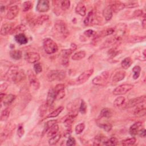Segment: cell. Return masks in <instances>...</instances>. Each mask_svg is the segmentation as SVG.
<instances>
[{"instance_id":"484cf974","label":"cell","mask_w":146,"mask_h":146,"mask_svg":"<svg viewBox=\"0 0 146 146\" xmlns=\"http://www.w3.org/2000/svg\"><path fill=\"white\" fill-rule=\"evenodd\" d=\"M16 98V96L13 94H9L6 95L5 98L3 100V103L4 106H8L10 105Z\"/></svg>"},{"instance_id":"277c9868","label":"cell","mask_w":146,"mask_h":146,"mask_svg":"<svg viewBox=\"0 0 146 146\" xmlns=\"http://www.w3.org/2000/svg\"><path fill=\"white\" fill-rule=\"evenodd\" d=\"M54 28L55 30L61 35L67 37L69 34L66 24L62 20H58L54 24Z\"/></svg>"},{"instance_id":"8d00e7d4","label":"cell","mask_w":146,"mask_h":146,"mask_svg":"<svg viewBox=\"0 0 146 146\" xmlns=\"http://www.w3.org/2000/svg\"><path fill=\"white\" fill-rule=\"evenodd\" d=\"M61 137V135L60 134H56L54 136L50 137L49 140V144L50 145H55L60 140Z\"/></svg>"},{"instance_id":"ac0fdd59","label":"cell","mask_w":146,"mask_h":146,"mask_svg":"<svg viewBox=\"0 0 146 146\" xmlns=\"http://www.w3.org/2000/svg\"><path fill=\"white\" fill-rule=\"evenodd\" d=\"M136 108L133 111V114L137 116H144L145 114V102L140 103L136 106Z\"/></svg>"},{"instance_id":"91938a15","label":"cell","mask_w":146,"mask_h":146,"mask_svg":"<svg viewBox=\"0 0 146 146\" xmlns=\"http://www.w3.org/2000/svg\"><path fill=\"white\" fill-rule=\"evenodd\" d=\"M108 53H110V55L111 56H112V57H114L118 54V52H117V50L116 49V48H113V49H111Z\"/></svg>"},{"instance_id":"74e56055","label":"cell","mask_w":146,"mask_h":146,"mask_svg":"<svg viewBox=\"0 0 146 146\" xmlns=\"http://www.w3.org/2000/svg\"><path fill=\"white\" fill-rule=\"evenodd\" d=\"M11 110L9 108H7L2 111L1 113V121H5L7 120L10 115Z\"/></svg>"},{"instance_id":"1f68e13d","label":"cell","mask_w":146,"mask_h":146,"mask_svg":"<svg viewBox=\"0 0 146 146\" xmlns=\"http://www.w3.org/2000/svg\"><path fill=\"white\" fill-rule=\"evenodd\" d=\"M10 55L15 60H20L22 58V52L18 50H12L10 52Z\"/></svg>"},{"instance_id":"f907efd6","label":"cell","mask_w":146,"mask_h":146,"mask_svg":"<svg viewBox=\"0 0 146 146\" xmlns=\"http://www.w3.org/2000/svg\"><path fill=\"white\" fill-rule=\"evenodd\" d=\"M49 106L46 104V103L45 104H43L40 107V115L41 117L44 116L47 112V110H48V107Z\"/></svg>"},{"instance_id":"d6986e66","label":"cell","mask_w":146,"mask_h":146,"mask_svg":"<svg viewBox=\"0 0 146 146\" xmlns=\"http://www.w3.org/2000/svg\"><path fill=\"white\" fill-rule=\"evenodd\" d=\"M95 13L94 11H90L89 14L87 15V17L84 20V24L86 26H89L92 24H94L95 20Z\"/></svg>"},{"instance_id":"be15d7a7","label":"cell","mask_w":146,"mask_h":146,"mask_svg":"<svg viewBox=\"0 0 146 146\" xmlns=\"http://www.w3.org/2000/svg\"><path fill=\"white\" fill-rule=\"evenodd\" d=\"M5 8H6V7L4 6V5H1V12H5Z\"/></svg>"},{"instance_id":"c3c4849f","label":"cell","mask_w":146,"mask_h":146,"mask_svg":"<svg viewBox=\"0 0 146 146\" xmlns=\"http://www.w3.org/2000/svg\"><path fill=\"white\" fill-rule=\"evenodd\" d=\"M33 7V4L30 1H25L23 3L22 10L24 12H28Z\"/></svg>"},{"instance_id":"f35d334b","label":"cell","mask_w":146,"mask_h":146,"mask_svg":"<svg viewBox=\"0 0 146 146\" xmlns=\"http://www.w3.org/2000/svg\"><path fill=\"white\" fill-rule=\"evenodd\" d=\"M136 141V138L134 137H132L131 138H129V139H127L122 140V144L123 145H125V146L132 145L135 143Z\"/></svg>"},{"instance_id":"9f6ffc18","label":"cell","mask_w":146,"mask_h":146,"mask_svg":"<svg viewBox=\"0 0 146 146\" xmlns=\"http://www.w3.org/2000/svg\"><path fill=\"white\" fill-rule=\"evenodd\" d=\"M143 11L141 10H136L133 13V16L134 17H140L143 15Z\"/></svg>"},{"instance_id":"ab89813d","label":"cell","mask_w":146,"mask_h":146,"mask_svg":"<svg viewBox=\"0 0 146 146\" xmlns=\"http://www.w3.org/2000/svg\"><path fill=\"white\" fill-rule=\"evenodd\" d=\"M103 144L106 145H116L118 144V140L116 137H111L107 139L103 143Z\"/></svg>"},{"instance_id":"db71d44e","label":"cell","mask_w":146,"mask_h":146,"mask_svg":"<svg viewBox=\"0 0 146 146\" xmlns=\"http://www.w3.org/2000/svg\"><path fill=\"white\" fill-rule=\"evenodd\" d=\"M25 133V130L24 128V127L22 125H20L18 128V131H17V134L20 137H21Z\"/></svg>"},{"instance_id":"11a10c76","label":"cell","mask_w":146,"mask_h":146,"mask_svg":"<svg viewBox=\"0 0 146 146\" xmlns=\"http://www.w3.org/2000/svg\"><path fill=\"white\" fill-rule=\"evenodd\" d=\"M138 7V4L137 3H129L127 4H125V8H135Z\"/></svg>"},{"instance_id":"6f0895ef","label":"cell","mask_w":146,"mask_h":146,"mask_svg":"<svg viewBox=\"0 0 146 146\" xmlns=\"http://www.w3.org/2000/svg\"><path fill=\"white\" fill-rule=\"evenodd\" d=\"M145 129L144 128H141L139 131L138 132V133L139 135V136L141 137H145Z\"/></svg>"},{"instance_id":"30bf717a","label":"cell","mask_w":146,"mask_h":146,"mask_svg":"<svg viewBox=\"0 0 146 146\" xmlns=\"http://www.w3.org/2000/svg\"><path fill=\"white\" fill-rule=\"evenodd\" d=\"M50 9L49 1L48 0H40L38 1L36 9L40 13H45Z\"/></svg>"},{"instance_id":"9c48e42d","label":"cell","mask_w":146,"mask_h":146,"mask_svg":"<svg viewBox=\"0 0 146 146\" xmlns=\"http://www.w3.org/2000/svg\"><path fill=\"white\" fill-rule=\"evenodd\" d=\"M28 77L30 85L34 90H38L40 87V82L35 74L31 70L28 71Z\"/></svg>"},{"instance_id":"f5cc1de1","label":"cell","mask_w":146,"mask_h":146,"mask_svg":"<svg viewBox=\"0 0 146 146\" xmlns=\"http://www.w3.org/2000/svg\"><path fill=\"white\" fill-rule=\"evenodd\" d=\"M76 144V140L74 137L69 136L67 141H66V145H74Z\"/></svg>"},{"instance_id":"d4e9b609","label":"cell","mask_w":146,"mask_h":146,"mask_svg":"<svg viewBox=\"0 0 146 146\" xmlns=\"http://www.w3.org/2000/svg\"><path fill=\"white\" fill-rule=\"evenodd\" d=\"M49 19V17L48 15H42L40 17H38L37 19L34 20L32 22V24L34 26H37V25H41L43 24L45 22L48 21Z\"/></svg>"},{"instance_id":"6da1fadb","label":"cell","mask_w":146,"mask_h":146,"mask_svg":"<svg viewBox=\"0 0 146 146\" xmlns=\"http://www.w3.org/2000/svg\"><path fill=\"white\" fill-rule=\"evenodd\" d=\"M43 47L45 52L48 54H54L58 50L57 44L51 38H46L44 40Z\"/></svg>"},{"instance_id":"e575fe53","label":"cell","mask_w":146,"mask_h":146,"mask_svg":"<svg viewBox=\"0 0 146 146\" xmlns=\"http://www.w3.org/2000/svg\"><path fill=\"white\" fill-rule=\"evenodd\" d=\"M145 39V36H131L129 37L128 41L131 43H137L140 42L144 41Z\"/></svg>"},{"instance_id":"7bdbcfd3","label":"cell","mask_w":146,"mask_h":146,"mask_svg":"<svg viewBox=\"0 0 146 146\" xmlns=\"http://www.w3.org/2000/svg\"><path fill=\"white\" fill-rule=\"evenodd\" d=\"M26 30V27L24 25H20L13 29L11 34H16V33H22L21 32H24Z\"/></svg>"},{"instance_id":"5b68a950","label":"cell","mask_w":146,"mask_h":146,"mask_svg":"<svg viewBox=\"0 0 146 146\" xmlns=\"http://www.w3.org/2000/svg\"><path fill=\"white\" fill-rule=\"evenodd\" d=\"M108 77V71H103L99 75L93 79L92 83L97 86H104L107 83Z\"/></svg>"},{"instance_id":"ba28073f","label":"cell","mask_w":146,"mask_h":146,"mask_svg":"<svg viewBox=\"0 0 146 146\" xmlns=\"http://www.w3.org/2000/svg\"><path fill=\"white\" fill-rule=\"evenodd\" d=\"M94 73L93 69H89L83 72L77 79L76 83L77 85H81L85 83Z\"/></svg>"},{"instance_id":"94428289","label":"cell","mask_w":146,"mask_h":146,"mask_svg":"<svg viewBox=\"0 0 146 146\" xmlns=\"http://www.w3.org/2000/svg\"><path fill=\"white\" fill-rule=\"evenodd\" d=\"M142 26L144 29L145 28V26H146V20H145V16L144 17V19L142 21Z\"/></svg>"},{"instance_id":"836d02e7","label":"cell","mask_w":146,"mask_h":146,"mask_svg":"<svg viewBox=\"0 0 146 146\" xmlns=\"http://www.w3.org/2000/svg\"><path fill=\"white\" fill-rule=\"evenodd\" d=\"M125 98L123 96H118V98H116L114 102V105L116 107H120L122 106H123L124 103H125Z\"/></svg>"},{"instance_id":"4dcf8cb0","label":"cell","mask_w":146,"mask_h":146,"mask_svg":"<svg viewBox=\"0 0 146 146\" xmlns=\"http://www.w3.org/2000/svg\"><path fill=\"white\" fill-rule=\"evenodd\" d=\"M64 107L62 106H60L58 108H57V109H55V110H54L53 112H52L50 114H49L47 116V118H55L57 116H58L61 112L63 110Z\"/></svg>"},{"instance_id":"6125c7cd","label":"cell","mask_w":146,"mask_h":146,"mask_svg":"<svg viewBox=\"0 0 146 146\" xmlns=\"http://www.w3.org/2000/svg\"><path fill=\"white\" fill-rule=\"evenodd\" d=\"M5 95H6V94H5L2 93V92L1 93V94H0V100H1V102H3V100L4 98H5Z\"/></svg>"},{"instance_id":"7c38bea8","label":"cell","mask_w":146,"mask_h":146,"mask_svg":"<svg viewBox=\"0 0 146 146\" xmlns=\"http://www.w3.org/2000/svg\"><path fill=\"white\" fill-rule=\"evenodd\" d=\"M25 59L30 63H36L40 59V55L36 52H29L25 55Z\"/></svg>"},{"instance_id":"9a60e30c","label":"cell","mask_w":146,"mask_h":146,"mask_svg":"<svg viewBox=\"0 0 146 146\" xmlns=\"http://www.w3.org/2000/svg\"><path fill=\"white\" fill-rule=\"evenodd\" d=\"M56 99V93L54 91V89H50L46 99V104L49 107L52 106Z\"/></svg>"},{"instance_id":"8fae6325","label":"cell","mask_w":146,"mask_h":146,"mask_svg":"<svg viewBox=\"0 0 146 146\" xmlns=\"http://www.w3.org/2000/svg\"><path fill=\"white\" fill-rule=\"evenodd\" d=\"M122 38L114 36L113 37L108 38L102 45V48H107L112 46H114L120 42Z\"/></svg>"},{"instance_id":"44dd1931","label":"cell","mask_w":146,"mask_h":146,"mask_svg":"<svg viewBox=\"0 0 146 146\" xmlns=\"http://www.w3.org/2000/svg\"><path fill=\"white\" fill-rule=\"evenodd\" d=\"M110 7L113 12L118 13L125 8V4H123L121 2L117 1L110 5Z\"/></svg>"},{"instance_id":"2e32d148","label":"cell","mask_w":146,"mask_h":146,"mask_svg":"<svg viewBox=\"0 0 146 146\" xmlns=\"http://www.w3.org/2000/svg\"><path fill=\"white\" fill-rule=\"evenodd\" d=\"M142 123L141 122H136L133 123L129 128V132L132 136L136 135L139 130L141 128Z\"/></svg>"},{"instance_id":"d590c367","label":"cell","mask_w":146,"mask_h":146,"mask_svg":"<svg viewBox=\"0 0 146 146\" xmlns=\"http://www.w3.org/2000/svg\"><path fill=\"white\" fill-rule=\"evenodd\" d=\"M57 123V120H50L48 121L45 125L44 129L43 131V133H45V132H47L49 129L54 125L56 124Z\"/></svg>"},{"instance_id":"816d5d0a","label":"cell","mask_w":146,"mask_h":146,"mask_svg":"<svg viewBox=\"0 0 146 146\" xmlns=\"http://www.w3.org/2000/svg\"><path fill=\"white\" fill-rule=\"evenodd\" d=\"M34 69L36 74H40L42 71V67L40 63H36L34 65Z\"/></svg>"},{"instance_id":"8992f818","label":"cell","mask_w":146,"mask_h":146,"mask_svg":"<svg viewBox=\"0 0 146 146\" xmlns=\"http://www.w3.org/2000/svg\"><path fill=\"white\" fill-rule=\"evenodd\" d=\"M133 87V85L131 84H123L116 87L113 91V94L115 95H124Z\"/></svg>"},{"instance_id":"4316f807","label":"cell","mask_w":146,"mask_h":146,"mask_svg":"<svg viewBox=\"0 0 146 146\" xmlns=\"http://www.w3.org/2000/svg\"><path fill=\"white\" fill-rule=\"evenodd\" d=\"M132 64V60L130 57L125 58L121 62L122 67L124 69H128Z\"/></svg>"},{"instance_id":"52a82bcc","label":"cell","mask_w":146,"mask_h":146,"mask_svg":"<svg viewBox=\"0 0 146 146\" xmlns=\"http://www.w3.org/2000/svg\"><path fill=\"white\" fill-rule=\"evenodd\" d=\"M146 97L145 95H142L139 97H136L135 98H132L129 99L126 104H125V108H129L133 107H135L136 106L145 102Z\"/></svg>"},{"instance_id":"e7e4bbea","label":"cell","mask_w":146,"mask_h":146,"mask_svg":"<svg viewBox=\"0 0 146 146\" xmlns=\"http://www.w3.org/2000/svg\"><path fill=\"white\" fill-rule=\"evenodd\" d=\"M145 51H146V50H145V49H144V51H143V56H144V58H145V56H146V55H145Z\"/></svg>"},{"instance_id":"5bb4252c","label":"cell","mask_w":146,"mask_h":146,"mask_svg":"<svg viewBox=\"0 0 146 146\" xmlns=\"http://www.w3.org/2000/svg\"><path fill=\"white\" fill-rule=\"evenodd\" d=\"M65 86L62 83H59L56 85V86L54 88V91L56 93L57 99H62L65 96Z\"/></svg>"},{"instance_id":"cb8c5ba5","label":"cell","mask_w":146,"mask_h":146,"mask_svg":"<svg viewBox=\"0 0 146 146\" xmlns=\"http://www.w3.org/2000/svg\"><path fill=\"white\" fill-rule=\"evenodd\" d=\"M113 15V12L110 5L107 6L103 11V16L106 21H110Z\"/></svg>"},{"instance_id":"7a4b0ae2","label":"cell","mask_w":146,"mask_h":146,"mask_svg":"<svg viewBox=\"0 0 146 146\" xmlns=\"http://www.w3.org/2000/svg\"><path fill=\"white\" fill-rule=\"evenodd\" d=\"M66 71L62 70H55L50 71L47 75L49 81L53 82L54 81H62L66 77Z\"/></svg>"},{"instance_id":"60d3db41","label":"cell","mask_w":146,"mask_h":146,"mask_svg":"<svg viewBox=\"0 0 146 146\" xmlns=\"http://www.w3.org/2000/svg\"><path fill=\"white\" fill-rule=\"evenodd\" d=\"M106 140V137L104 136H102L101 135L96 136L95 137V140H94L93 144L94 145H100L102 144V143H103Z\"/></svg>"},{"instance_id":"83f0119b","label":"cell","mask_w":146,"mask_h":146,"mask_svg":"<svg viewBox=\"0 0 146 146\" xmlns=\"http://www.w3.org/2000/svg\"><path fill=\"white\" fill-rule=\"evenodd\" d=\"M86 52L85 51H79L74 53L72 56V59L74 61H79L83 59L86 57Z\"/></svg>"},{"instance_id":"f1b7e54d","label":"cell","mask_w":146,"mask_h":146,"mask_svg":"<svg viewBox=\"0 0 146 146\" xmlns=\"http://www.w3.org/2000/svg\"><path fill=\"white\" fill-rule=\"evenodd\" d=\"M75 117L71 115H69L64 120L63 122V123H64V125L66 127H67V128H71V126H72V124H73V123L74 122V118Z\"/></svg>"},{"instance_id":"d6a6232c","label":"cell","mask_w":146,"mask_h":146,"mask_svg":"<svg viewBox=\"0 0 146 146\" xmlns=\"http://www.w3.org/2000/svg\"><path fill=\"white\" fill-rule=\"evenodd\" d=\"M59 131V126L58 124H55L53 126H52L49 129L48 132V137H52L56 135Z\"/></svg>"},{"instance_id":"e0dca14e","label":"cell","mask_w":146,"mask_h":146,"mask_svg":"<svg viewBox=\"0 0 146 146\" xmlns=\"http://www.w3.org/2000/svg\"><path fill=\"white\" fill-rule=\"evenodd\" d=\"M13 30V24L12 23H6L4 24L1 29V34L3 36H7L11 33Z\"/></svg>"},{"instance_id":"4fadbf2b","label":"cell","mask_w":146,"mask_h":146,"mask_svg":"<svg viewBox=\"0 0 146 146\" xmlns=\"http://www.w3.org/2000/svg\"><path fill=\"white\" fill-rule=\"evenodd\" d=\"M20 11V9L18 6L14 5L11 7L7 14V18L9 20H12L15 19L18 15Z\"/></svg>"},{"instance_id":"681fc988","label":"cell","mask_w":146,"mask_h":146,"mask_svg":"<svg viewBox=\"0 0 146 146\" xmlns=\"http://www.w3.org/2000/svg\"><path fill=\"white\" fill-rule=\"evenodd\" d=\"M84 34L85 36L89 37V38H91V37H95L96 35V33L95 31L91 30V29H89L84 32Z\"/></svg>"},{"instance_id":"3957f363","label":"cell","mask_w":146,"mask_h":146,"mask_svg":"<svg viewBox=\"0 0 146 146\" xmlns=\"http://www.w3.org/2000/svg\"><path fill=\"white\" fill-rule=\"evenodd\" d=\"M77 46L74 44L71 45V48L69 49L63 50L61 52L62 56V63L63 66H67L69 63V57L72 53L76 50Z\"/></svg>"},{"instance_id":"7dc6e473","label":"cell","mask_w":146,"mask_h":146,"mask_svg":"<svg viewBox=\"0 0 146 146\" xmlns=\"http://www.w3.org/2000/svg\"><path fill=\"white\" fill-rule=\"evenodd\" d=\"M85 128V124L83 123L78 124L75 128V131L77 134H81Z\"/></svg>"},{"instance_id":"680465c9","label":"cell","mask_w":146,"mask_h":146,"mask_svg":"<svg viewBox=\"0 0 146 146\" xmlns=\"http://www.w3.org/2000/svg\"><path fill=\"white\" fill-rule=\"evenodd\" d=\"M8 86H9L8 84L7 83H4L1 84V86H0V90H1V92H2L3 91H5L7 89Z\"/></svg>"},{"instance_id":"ee69618b","label":"cell","mask_w":146,"mask_h":146,"mask_svg":"<svg viewBox=\"0 0 146 146\" xmlns=\"http://www.w3.org/2000/svg\"><path fill=\"white\" fill-rule=\"evenodd\" d=\"M61 8L63 11L68 10L70 7V1H59Z\"/></svg>"},{"instance_id":"f6af8a7d","label":"cell","mask_w":146,"mask_h":146,"mask_svg":"<svg viewBox=\"0 0 146 146\" xmlns=\"http://www.w3.org/2000/svg\"><path fill=\"white\" fill-rule=\"evenodd\" d=\"M98 125L100 128L104 129L107 132L111 131L112 127V125L110 123H99L98 124Z\"/></svg>"},{"instance_id":"bcb514c9","label":"cell","mask_w":146,"mask_h":146,"mask_svg":"<svg viewBox=\"0 0 146 146\" xmlns=\"http://www.w3.org/2000/svg\"><path fill=\"white\" fill-rule=\"evenodd\" d=\"M79 110L80 112L82 114H85L87 112V104L84 100H82L80 103V106Z\"/></svg>"},{"instance_id":"ffe728a7","label":"cell","mask_w":146,"mask_h":146,"mask_svg":"<svg viewBox=\"0 0 146 146\" xmlns=\"http://www.w3.org/2000/svg\"><path fill=\"white\" fill-rule=\"evenodd\" d=\"M15 38L16 41L20 45H25L28 42V39L24 33L17 34L15 36Z\"/></svg>"},{"instance_id":"f546056e","label":"cell","mask_w":146,"mask_h":146,"mask_svg":"<svg viewBox=\"0 0 146 146\" xmlns=\"http://www.w3.org/2000/svg\"><path fill=\"white\" fill-rule=\"evenodd\" d=\"M112 111L110 109L108 108H103L100 113V118H110L112 116Z\"/></svg>"},{"instance_id":"b9f144b4","label":"cell","mask_w":146,"mask_h":146,"mask_svg":"<svg viewBox=\"0 0 146 146\" xmlns=\"http://www.w3.org/2000/svg\"><path fill=\"white\" fill-rule=\"evenodd\" d=\"M132 71L133 73V78L134 79H137L139 77L140 75V71H141V67L139 66H135L132 69Z\"/></svg>"},{"instance_id":"7402d4cb","label":"cell","mask_w":146,"mask_h":146,"mask_svg":"<svg viewBox=\"0 0 146 146\" xmlns=\"http://www.w3.org/2000/svg\"><path fill=\"white\" fill-rule=\"evenodd\" d=\"M126 77V72L124 71H119L116 72L112 77V82L117 83L124 79Z\"/></svg>"},{"instance_id":"603a6c76","label":"cell","mask_w":146,"mask_h":146,"mask_svg":"<svg viewBox=\"0 0 146 146\" xmlns=\"http://www.w3.org/2000/svg\"><path fill=\"white\" fill-rule=\"evenodd\" d=\"M75 12L81 16H85L86 15V8L84 4L82 3H79L76 8H75Z\"/></svg>"}]
</instances>
